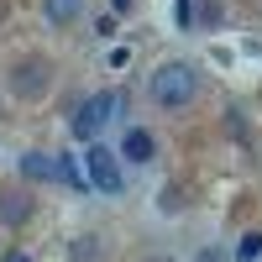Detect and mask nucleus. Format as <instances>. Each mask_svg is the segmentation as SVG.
<instances>
[{
	"mask_svg": "<svg viewBox=\"0 0 262 262\" xmlns=\"http://www.w3.org/2000/svg\"><path fill=\"white\" fill-rule=\"evenodd\" d=\"M111 6H116V11H131V0H111Z\"/></svg>",
	"mask_w": 262,
	"mask_h": 262,
	"instance_id": "nucleus-14",
	"label": "nucleus"
},
{
	"mask_svg": "<svg viewBox=\"0 0 262 262\" xmlns=\"http://www.w3.org/2000/svg\"><path fill=\"white\" fill-rule=\"evenodd\" d=\"M58 179H63V184H74V189H90V179H84V168H79L74 158H58Z\"/></svg>",
	"mask_w": 262,
	"mask_h": 262,
	"instance_id": "nucleus-8",
	"label": "nucleus"
},
{
	"mask_svg": "<svg viewBox=\"0 0 262 262\" xmlns=\"http://www.w3.org/2000/svg\"><path fill=\"white\" fill-rule=\"evenodd\" d=\"M121 105H126V95H121V90H100V95H90V100H84L79 111H74L69 131H74L79 142H90V147H95V137L105 131V121H111V116L121 111Z\"/></svg>",
	"mask_w": 262,
	"mask_h": 262,
	"instance_id": "nucleus-2",
	"label": "nucleus"
},
{
	"mask_svg": "<svg viewBox=\"0 0 262 262\" xmlns=\"http://www.w3.org/2000/svg\"><path fill=\"white\" fill-rule=\"evenodd\" d=\"M147 95L158 100L163 111H184V105L200 95V74H194V63H184V58L158 63V69H152V79H147Z\"/></svg>",
	"mask_w": 262,
	"mask_h": 262,
	"instance_id": "nucleus-1",
	"label": "nucleus"
},
{
	"mask_svg": "<svg viewBox=\"0 0 262 262\" xmlns=\"http://www.w3.org/2000/svg\"><path fill=\"white\" fill-rule=\"evenodd\" d=\"M179 27H194V11H189V0H179Z\"/></svg>",
	"mask_w": 262,
	"mask_h": 262,
	"instance_id": "nucleus-12",
	"label": "nucleus"
},
{
	"mask_svg": "<svg viewBox=\"0 0 262 262\" xmlns=\"http://www.w3.org/2000/svg\"><path fill=\"white\" fill-rule=\"evenodd\" d=\"M84 179H90V189H100V194H121V158L111 147H90L84 152Z\"/></svg>",
	"mask_w": 262,
	"mask_h": 262,
	"instance_id": "nucleus-3",
	"label": "nucleus"
},
{
	"mask_svg": "<svg viewBox=\"0 0 262 262\" xmlns=\"http://www.w3.org/2000/svg\"><path fill=\"white\" fill-rule=\"evenodd\" d=\"M116 158H126V163H152L158 158V142H152V131L147 126H126V137H121V152Z\"/></svg>",
	"mask_w": 262,
	"mask_h": 262,
	"instance_id": "nucleus-5",
	"label": "nucleus"
},
{
	"mask_svg": "<svg viewBox=\"0 0 262 262\" xmlns=\"http://www.w3.org/2000/svg\"><path fill=\"white\" fill-rule=\"evenodd\" d=\"M0 262H32L27 252H6V257H0Z\"/></svg>",
	"mask_w": 262,
	"mask_h": 262,
	"instance_id": "nucleus-13",
	"label": "nucleus"
},
{
	"mask_svg": "<svg viewBox=\"0 0 262 262\" xmlns=\"http://www.w3.org/2000/svg\"><path fill=\"white\" fill-rule=\"evenodd\" d=\"M21 179H58V152H27L21 158Z\"/></svg>",
	"mask_w": 262,
	"mask_h": 262,
	"instance_id": "nucleus-7",
	"label": "nucleus"
},
{
	"mask_svg": "<svg viewBox=\"0 0 262 262\" xmlns=\"http://www.w3.org/2000/svg\"><path fill=\"white\" fill-rule=\"evenodd\" d=\"M11 90L21 100H42V95L53 90V63L48 58H21L16 69H11Z\"/></svg>",
	"mask_w": 262,
	"mask_h": 262,
	"instance_id": "nucleus-4",
	"label": "nucleus"
},
{
	"mask_svg": "<svg viewBox=\"0 0 262 262\" xmlns=\"http://www.w3.org/2000/svg\"><path fill=\"white\" fill-rule=\"evenodd\" d=\"M84 16V0H42V21L48 27H74Z\"/></svg>",
	"mask_w": 262,
	"mask_h": 262,
	"instance_id": "nucleus-6",
	"label": "nucleus"
},
{
	"mask_svg": "<svg viewBox=\"0 0 262 262\" xmlns=\"http://www.w3.org/2000/svg\"><path fill=\"white\" fill-rule=\"evenodd\" d=\"M257 257H262V231H247L236 247V262H257Z\"/></svg>",
	"mask_w": 262,
	"mask_h": 262,
	"instance_id": "nucleus-9",
	"label": "nucleus"
},
{
	"mask_svg": "<svg viewBox=\"0 0 262 262\" xmlns=\"http://www.w3.org/2000/svg\"><path fill=\"white\" fill-rule=\"evenodd\" d=\"M152 262H163V257H152Z\"/></svg>",
	"mask_w": 262,
	"mask_h": 262,
	"instance_id": "nucleus-15",
	"label": "nucleus"
},
{
	"mask_svg": "<svg viewBox=\"0 0 262 262\" xmlns=\"http://www.w3.org/2000/svg\"><path fill=\"white\" fill-rule=\"evenodd\" d=\"M100 257V236H79L74 242V262H95Z\"/></svg>",
	"mask_w": 262,
	"mask_h": 262,
	"instance_id": "nucleus-11",
	"label": "nucleus"
},
{
	"mask_svg": "<svg viewBox=\"0 0 262 262\" xmlns=\"http://www.w3.org/2000/svg\"><path fill=\"white\" fill-rule=\"evenodd\" d=\"M0 215H6V221L16 226V221H27V215H32V205L21 200V194H6V205H0Z\"/></svg>",
	"mask_w": 262,
	"mask_h": 262,
	"instance_id": "nucleus-10",
	"label": "nucleus"
}]
</instances>
